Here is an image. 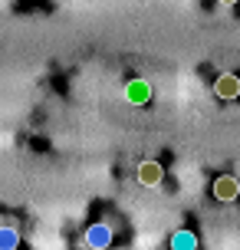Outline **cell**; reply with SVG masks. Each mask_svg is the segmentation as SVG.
<instances>
[{
    "label": "cell",
    "instance_id": "obj_6",
    "mask_svg": "<svg viewBox=\"0 0 240 250\" xmlns=\"http://www.w3.org/2000/svg\"><path fill=\"white\" fill-rule=\"evenodd\" d=\"M13 244H17V234H13V230L0 234V247H13Z\"/></svg>",
    "mask_w": 240,
    "mask_h": 250
},
{
    "label": "cell",
    "instance_id": "obj_2",
    "mask_svg": "<svg viewBox=\"0 0 240 250\" xmlns=\"http://www.w3.org/2000/svg\"><path fill=\"white\" fill-rule=\"evenodd\" d=\"M240 194V185H237V178L234 175H220L214 181V198L217 201H234Z\"/></svg>",
    "mask_w": 240,
    "mask_h": 250
},
{
    "label": "cell",
    "instance_id": "obj_5",
    "mask_svg": "<svg viewBox=\"0 0 240 250\" xmlns=\"http://www.w3.org/2000/svg\"><path fill=\"white\" fill-rule=\"evenodd\" d=\"M175 250H194V237H191V234H178L175 237Z\"/></svg>",
    "mask_w": 240,
    "mask_h": 250
},
{
    "label": "cell",
    "instance_id": "obj_7",
    "mask_svg": "<svg viewBox=\"0 0 240 250\" xmlns=\"http://www.w3.org/2000/svg\"><path fill=\"white\" fill-rule=\"evenodd\" d=\"M220 3H227V7H230V3H237V0H220Z\"/></svg>",
    "mask_w": 240,
    "mask_h": 250
},
{
    "label": "cell",
    "instance_id": "obj_1",
    "mask_svg": "<svg viewBox=\"0 0 240 250\" xmlns=\"http://www.w3.org/2000/svg\"><path fill=\"white\" fill-rule=\"evenodd\" d=\"M125 99L132 105H145V102L152 99V86H148V79H132L125 86Z\"/></svg>",
    "mask_w": 240,
    "mask_h": 250
},
{
    "label": "cell",
    "instance_id": "obj_3",
    "mask_svg": "<svg viewBox=\"0 0 240 250\" xmlns=\"http://www.w3.org/2000/svg\"><path fill=\"white\" fill-rule=\"evenodd\" d=\"M214 92H217V99H237L240 96V79L234 73H224L214 83Z\"/></svg>",
    "mask_w": 240,
    "mask_h": 250
},
{
    "label": "cell",
    "instance_id": "obj_4",
    "mask_svg": "<svg viewBox=\"0 0 240 250\" xmlns=\"http://www.w3.org/2000/svg\"><path fill=\"white\" fill-rule=\"evenodd\" d=\"M161 175H164V171H161V165H158V162H141L139 165V181L145 188H155L158 181H161Z\"/></svg>",
    "mask_w": 240,
    "mask_h": 250
}]
</instances>
